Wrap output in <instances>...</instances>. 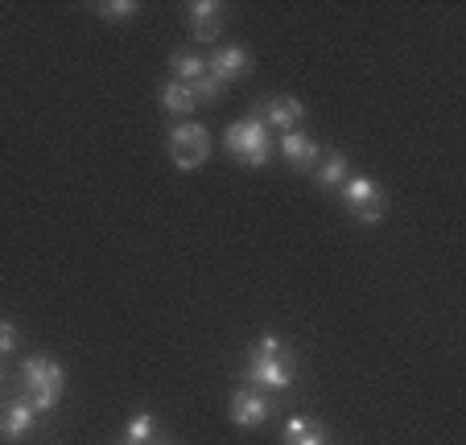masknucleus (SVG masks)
<instances>
[{
    "mask_svg": "<svg viewBox=\"0 0 466 445\" xmlns=\"http://www.w3.org/2000/svg\"><path fill=\"white\" fill-rule=\"evenodd\" d=\"M169 70H174V83L194 87L207 75V58L203 54H169Z\"/></svg>",
    "mask_w": 466,
    "mask_h": 445,
    "instance_id": "4468645a",
    "label": "nucleus"
},
{
    "mask_svg": "<svg viewBox=\"0 0 466 445\" xmlns=\"http://www.w3.org/2000/svg\"><path fill=\"white\" fill-rule=\"evenodd\" d=\"M153 417L149 412H137V417L128 420V429H124V445H149L153 441Z\"/></svg>",
    "mask_w": 466,
    "mask_h": 445,
    "instance_id": "dca6fc26",
    "label": "nucleus"
},
{
    "mask_svg": "<svg viewBox=\"0 0 466 445\" xmlns=\"http://www.w3.org/2000/svg\"><path fill=\"white\" fill-rule=\"evenodd\" d=\"M264 116H268V128H281V132H298L301 120H306V104L293 96H273L268 99V107H264Z\"/></svg>",
    "mask_w": 466,
    "mask_h": 445,
    "instance_id": "9d476101",
    "label": "nucleus"
},
{
    "mask_svg": "<svg viewBox=\"0 0 466 445\" xmlns=\"http://www.w3.org/2000/svg\"><path fill=\"white\" fill-rule=\"evenodd\" d=\"M169 157H174L177 169H198L207 166V157H211V137H207V128L198 120H182L169 128Z\"/></svg>",
    "mask_w": 466,
    "mask_h": 445,
    "instance_id": "39448f33",
    "label": "nucleus"
},
{
    "mask_svg": "<svg viewBox=\"0 0 466 445\" xmlns=\"http://www.w3.org/2000/svg\"><path fill=\"white\" fill-rule=\"evenodd\" d=\"M190 91H194V99H198V104H215V99L223 96V83L215 79V75H203V79L194 83Z\"/></svg>",
    "mask_w": 466,
    "mask_h": 445,
    "instance_id": "a211bd4d",
    "label": "nucleus"
},
{
    "mask_svg": "<svg viewBox=\"0 0 466 445\" xmlns=\"http://www.w3.org/2000/svg\"><path fill=\"white\" fill-rule=\"evenodd\" d=\"M0 379H5V371H0Z\"/></svg>",
    "mask_w": 466,
    "mask_h": 445,
    "instance_id": "aec40b11",
    "label": "nucleus"
},
{
    "mask_svg": "<svg viewBox=\"0 0 466 445\" xmlns=\"http://www.w3.org/2000/svg\"><path fill=\"white\" fill-rule=\"evenodd\" d=\"M339 194H343V207L351 210L360 223H380L384 218V210H388V198H384V190H380V182L376 177H368V174H351L343 186H339Z\"/></svg>",
    "mask_w": 466,
    "mask_h": 445,
    "instance_id": "20e7f679",
    "label": "nucleus"
},
{
    "mask_svg": "<svg viewBox=\"0 0 466 445\" xmlns=\"http://www.w3.org/2000/svg\"><path fill=\"white\" fill-rule=\"evenodd\" d=\"M186 13H190V34L198 37V42L211 46L215 37L223 34V5L219 0H194Z\"/></svg>",
    "mask_w": 466,
    "mask_h": 445,
    "instance_id": "1a4fd4ad",
    "label": "nucleus"
},
{
    "mask_svg": "<svg viewBox=\"0 0 466 445\" xmlns=\"http://www.w3.org/2000/svg\"><path fill=\"white\" fill-rule=\"evenodd\" d=\"M66 392V371H62L58 359L50 355H34L21 363V396L34 404L37 412H50L54 404Z\"/></svg>",
    "mask_w": 466,
    "mask_h": 445,
    "instance_id": "f03ea898",
    "label": "nucleus"
},
{
    "mask_svg": "<svg viewBox=\"0 0 466 445\" xmlns=\"http://www.w3.org/2000/svg\"><path fill=\"white\" fill-rule=\"evenodd\" d=\"M285 445H330L326 429L309 417H289L285 420Z\"/></svg>",
    "mask_w": 466,
    "mask_h": 445,
    "instance_id": "ddd939ff",
    "label": "nucleus"
},
{
    "mask_svg": "<svg viewBox=\"0 0 466 445\" xmlns=\"http://www.w3.org/2000/svg\"><path fill=\"white\" fill-rule=\"evenodd\" d=\"M13 347H17V326L0 318V355H9Z\"/></svg>",
    "mask_w": 466,
    "mask_h": 445,
    "instance_id": "6ab92c4d",
    "label": "nucleus"
},
{
    "mask_svg": "<svg viewBox=\"0 0 466 445\" xmlns=\"http://www.w3.org/2000/svg\"><path fill=\"white\" fill-rule=\"evenodd\" d=\"M248 388H268V392H285L293 384V355L285 350V342L277 334H264L260 342L252 347V359H248L244 371Z\"/></svg>",
    "mask_w": 466,
    "mask_h": 445,
    "instance_id": "f257e3e1",
    "label": "nucleus"
},
{
    "mask_svg": "<svg viewBox=\"0 0 466 445\" xmlns=\"http://www.w3.org/2000/svg\"><path fill=\"white\" fill-rule=\"evenodd\" d=\"M228 412H231V420H236L239 429H256V425H264L268 420V396L260 392V388H239L236 396H231V404H228Z\"/></svg>",
    "mask_w": 466,
    "mask_h": 445,
    "instance_id": "423d86ee",
    "label": "nucleus"
},
{
    "mask_svg": "<svg viewBox=\"0 0 466 445\" xmlns=\"http://www.w3.org/2000/svg\"><path fill=\"white\" fill-rule=\"evenodd\" d=\"M37 417H42V412H37L25 396H17L9 409L0 412V437H5V441H25V437L34 433Z\"/></svg>",
    "mask_w": 466,
    "mask_h": 445,
    "instance_id": "6e6552de",
    "label": "nucleus"
},
{
    "mask_svg": "<svg viewBox=\"0 0 466 445\" xmlns=\"http://www.w3.org/2000/svg\"><path fill=\"white\" fill-rule=\"evenodd\" d=\"M347 177H351V166H347L343 153H326V157L314 161V182L322 186V190H339Z\"/></svg>",
    "mask_w": 466,
    "mask_h": 445,
    "instance_id": "f8f14e48",
    "label": "nucleus"
},
{
    "mask_svg": "<svg viewBox=\"0 0 466 445\" xmlns=\"http://www.w3.org/2000/svg\"><path fill=\"white\" fill-rule=\"evenodd\" d=\"M223 145H228L231 157H236L239 166H248V169L268 166V153H273V140H268V124H264L260 116H248V120L231 124V128L223 132Z\"/></svg>",
    "mask_w": 466,
    "mask_h": 445,
    "instance_id": "7ed1b4c3",
    "label": "nucleus"
},
{
    "mask_svg": "<svg viewBox=\"0 0 466 445\" xmlns=\"http://www.w3.org/2000/svg\"><path fill=\"white\" fill-rule=\"evenodd\" d=\"M281 157L289 161L293 169H309L318 157H322V148H318V140L314 137H306V132H285L281 137Z\"/></svg>",
    "mask_w": 466,
    "mask_h": 445,
    "instance_id": "9b49d317",
    "label": "nucleus"
},
{
    "mask_svg": "<svg viewBox=\"0 0 466 445\" xmlns=\"http://www.w3.org/2000/svg\"><path fill=\"white\" fill-rule=\"evenodd\" d=\"M96 13L107 25H120V21L137 17V0H107V5H96Z\"/></svg>",
    "mask_w": 466,
    "mask_h": 445,
    "instance_id": "f3484780",
    "label": "nucleus"
},
{
    "mask_svg": "<svg viewBox=\"0 0 466 445\" xmlns=\"http://www.w3.org/2000/svg\"><path fill=\"white\" fill-rule=\"evenodd\" d=\"M248 70H252V58H248L244 46H223V50H211V58H207V75H215L223 87L244 79Z\"/></svg>",
    "mask_w": 466,
    "mask_h": 445,
    "instance_id": "0eeeda50",
    "label": "nucleus"
},
{
    "mask_svg": "<svg viewBox=\"0 0 466 445\" xmlns=\"http://www.w3.org/2000/svg\"><path fill=\"white\" fill-rule=\"evenodd\" d=\"M161 107H166L169 116H190L194 107H198V99H194V91L186 87V83H174V79H169L166 87H161Z\"/></svg>",
    "mask_w": 466,
    "mask_h": 445,
    "instance_id": "2eb2a0df",
    "label": "nucleus"
}]
</instances>
